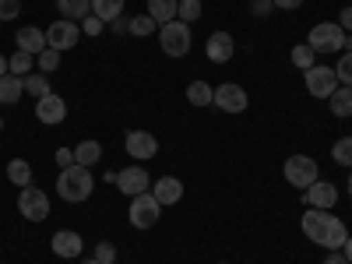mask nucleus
<instances>
[{"label": "nucleus", "instance_id": "48", "mask_svg": "<svg viewBox=\"0 0 352 264\" xmlns=\"http://www.w3.org/2000/svg\"><path fill=\"white\" fill-rule=\"evenodd\" d=\"M81 264H99V261H96V257H92V261H81Z\"/></svg>", "mask_w": 352, "mask_h": 264}, {"label": "nucleus", "instance_id": "12", "mask_svg": "<svg viewBox=\"0 0 352 264\" xmlns=\"http://www.w3.org/2000/svg\"><path fill=\"white\" fill-rule=\"evenodd\" d=\"M212 106H219L222 113H243V109L250 106V99H247V92H243L240 85L226 81V85H219V88H215V99H212Z\"/></svg>", "mask_w": 352, "mask_h": 264}, {"label": "nucleus", "instance_id": "22", "mask_svg": "<svg viewBox=\"0 0 352 264\" xmlns=\"http://www.w3.org/2000/svg\"><path fill=\"white\" fill-rule=\"evenodd\" d=\"M176 8H180V0H148V14L166 25V21H176Z\"/></svg>", "mask_w": 352, "mask_h": 264}, {"label": "nucleus", "instance_id": "43", "mask_svg": "<svg viewBox=\"0 0 352 264\" xmlns=\"http://www.w3.org/2000/svg\"><path fill=\"white\" fill-rule=\"evenodd\" d=\"M250 8H254L257 14H264V11H272L275 4H272V0H254V4H250Z\"/></svg>", "mask_w": 352, "mask_h": 264}, {"label": "nucleus", "instance_id": "47", "mask_svg": "<svg viewBox=\"0 0 352 264\" xmlns=\"http://www.w3.org/2000/svg\"><path fill=\"white\" fill-rule=\"evenodd\" d=\"M349 197H352V169H349Z\"/></svg>", "mask_w": 352, "mask_h": 264}, {"label": "nucleus", "instance_id": "21", "mask_svg": "<svg viewBox=\"0 0 352 264\" xmlns=\"http://www.w3.org/2000/svg\"><path fill=\"white\" fill-rule=\"evenodd\" d=\"M56 8H60V14L67 21H81L92 14V0H56Z\"/></svg>", "mask_w": 352, "mask_h": 264}, {"label": "nucleus", "instance_id": "36", "mask_svg": "<svg viewBox=\"0 0 352 264\" xmlns=\"http://www.w3.org/2000/svg\"><path fill=\"white\" fill-rule=\"evenodd\" d=\"M21 14V0H0V21H14Z\"/></svg>", "mask_w": 352, "mask_h": 264}, {"label": "nucleus", "instance_id": "33", "mask_svg": "<svg viewBox=\"0 0 352 264\" xmlns=\"http://www.w3.org/2000/svg\"><path fill=\"white\" fill-rule=\"evenodd\" d=\"M36 64H39V71H43V74L56 71V64H60V50H50V46H46V50L36 56Z\"/></svg>", "mask_w": 352, "mask_h": 264}, {"label": "nucleus", "instance_id": "38", "mask_svg": "<svg viewBox=\"0 0 352 264\" xmlns=\"http://www.w3.org/2000/svg\"><path fill=\"white\" fill-rule=\"evenodd\" d=\"M56 166H60V169H71V166H78V159H74V148H56Z\"/></svg>", "mask_w": 352, "mask_h": 264}, {"label": "nucleus", "instance_id": "31", "mask_svg": "<svg viewBox=\"0 0 352 264\" xmlns=\"http://www.w3.org/2000/svg\"><path fill=\"white\" fill-rule=\"evenodd\" d=\"M331 159H335L338 166L352 169V138H342V141H335V148H331Z\"/></svg>", "mask_w": 352, "mask_h": 264}, {"label": "nucleus", "instance_id": "30", "mask_svg": "<svg viewBox=\"0 0 352 264\" xmlns=\"http://www.w3.org/2000/svg\"><path fill=\"white\" fill-rule=\"evenodd\" d=\"M314 60H317V53L307 46V43H300V46H292V64H296L300 71H310L314 67Z\"/></svg>", "mask_w": 352, "mask_h": 264}, {"label": "nucleus", "instance_id": "37", "mask_svg": "<svg viewBox=\"0 0 352 264\" xmlns=\"http://www.w3.org/2000/svg\"><path fill=\"white\" fill-rule=\"evenodd\" d=\"M96 261H99V264H116V247L102 240V243L96 247Z\"/></svg>", "mask_w": 352, "mask_h": 264}, {"label": "nucleus", "instance_id": "28", "mask_svg": "<svg viewBox=\"0 0 352 264\" xmlns=\"http://www.w3.org/2000/svg\"><path fill=\"white\" fill-rule=\"evenodd\" d=\"M32 64H36V56H32V53H25V50H18L11 60H8V71L18 74V78H25V74H32Z\"/></svg>", "mask_w": 352, "mask_h": 264}, {"label": "nucleus", "instance_id": "4", "mask_svg": "<svg viewBox=\"0 0 352 264\" xmlns=\"http://www.w3.org/2000/svg\"><path fill=\"white\" fill-rule=\"evenodd\" d=\"M282 173H285V180H289L292 187H300V190H307L310 184L320 180L317 159H310V155H289L285 166H282Z\"/></svg>", "mask_w": 352, "mask_h": 264}, {"label": "nucleus", "instance_id": "14", "mask_svg": "<svg viewBox=\"0 0 352 264\" xmlns=\"http://www.w3.org/2000/svg\"><path fill=\"white\" fill-rule=\"evenodd\" d=\"M204 53H208L212 64H229L232 53H236V39H232V32H212L204 43Z\"/></svg>", "mask_w": 352, "mask_h": 264}, {"label": "nucleus", "instance_id": "32", "mask_svg": "<svg viewBox=\"0 0 352 264\" xmlns=\"http://www.w3.org/2000/svg\"><path fill=\"white\" fill-rule=\"evenodd\" d=\"M176 18L180 21H197L201 18V0H180V8H176Z\"/></svg>", "mask_w": 352, "mask_h": 264}, {"label": "nucleus", "instance_id": "13", "mask_svg": "<svg viewBox=\"0 0 352 264\" xmlns=\"http://www.w3.org/2000/svg\"><path fill=\"white\" fill-rule=\"evenodd\" d=\"M36 116H39V124H46V127L64 124V116H67V102H64L60 96H56V92H50V96L36 99Z\"/></svg>", "mask_w": 352, "mask_h": 264}, {"label": "nucleus", "instance_id": "20", "mask_svg": "<svg viewBox=\"0 0 352 264\" xmlns=\"http://www.w3.org/2000/svg\"><path fill=\"white\" fill-rule=\"evenodd\" d=\"M212 99H215V88L204 81V78L187 85V102H190V106H212Z\"/></svg>", "mask_w": 352, "mask_h": 264}, {"label": "nucleus", "instance_id": "46", "mask_svg": "<svg viewBox=\"0 0 352 264\" xmlns=\"http://www.w3.org/2000/svg\"><path fill=\"white\" fill-rule=\"evenodd\" d=\"M342 50H349V53H352V36H349V39H345V46H342Z\"/></svg>", "mask_w": 352, "mask_h": 264}, {"label": "nucleus", "instance_id": "5", "mask_svg": "<svg viewBox=\"0 0 352 264\" xmlns=\"http://www.w3.org/2000/svg\"><path fill=\"white\" fill-rule=\"evenodd\" d=\"M127 219H131V226H134V229H152V226L162 219V204L155 201V194H152V190H148V194H138V197H131Z\"/></svg>", "mask_w": 352, "mask_h": 264}, {"label": "nucleus", "instance_id": "6", "mask_svg": "<svg viewBox=\"0 0 352 264\" xmlns=\"http://www.w3.org/2000/svg\"><path fill=\"white\" fill-rule=\"evenodd\" d=\"M307 46H310L314 53H338V50L345 46V32H342V25H338V21H320V25H314V28H310Z\"/></svg>", "mask_w": 352, "mask_h": 264}, {"label": "nucleus", "instance_id": "15", "mask_svg": "<svg viewBox=\"0 0 352 264\" xmlns=\"http://www.w3.org/2000/svg\"><path fill=\"white\" fill-rule=\"evenodd\" d=\"M303 197H307V208H324V212H331L335 201H338V187L328 184V180H317V184H310V187L303 190Z\"/></svg>", "mask_w": 352, "mask_h": 264}, {"label": "nucleus", "instance_id": "40", "mask_svg": "<svg viewBox=\"0 0 352 264\" xmlns=\"http://www.w3.org/2000/svg\"><path fill=\"white\" fill-rule=\"evenodd\" d=\"M338 25H342V32H352V8H342V18H338Z\"/></svg>", "mask_w": 352, "mask_h": 264}, {"label": "nucleus", "instance_id": "49", "mask_svg": "<svg viewBox=\"0 0 352 264\" xmlns=\"http://www.w3.org/2000/svg\"><path fill=\"white\" fill-rule=\"evenodd\" d=\"M0 131H4V116H0Z\"/></svg>", "mask_w": 352, "mask_h": 264}, {"label": "nucleus", "instance_id": "45", "mask_svg": "<svg viewBox=\"0 0 352 264\" xmlns=\"http://www.w3.org/2000/svg\"><path fill=\"white\" fill-rule=\"evenodd\" d=\"M4 74H11V71H8V56H0V78Z\"/></svg>", "mask_w": 352, "mask_h": 264}, {"label": "nucleus", "instance_id": "23", "mask_svg": "<svg viewBox=\"0 0 352 264\" xmlns=\"http://www.w3.org/2000/svg\"><path fill=\"white\" fill-rule=\"evenodd\" d=\"M328 102H331V113L345 120V116H352V88L338 85L335 92H331V99H328Z\"/></svg>", "mask_w": 352, "mask_h": 264}, {"label": "nucleus", "instance_id": "17", "mask_svg": "<svg viewBox=\"0 0 352 264\" xmlns=\"http://www.w3.org/2000/svg\"><path fill=\"white\" fill-rule=\"evenodd\" d=\"M14 43H18V50L32 53V56H39V53L50 46V43H46V28H36V25H25V28H18Z\"/></svg>", "mask_w": 352, "mask_h": 264}, {"label": "nucleus", "instance_id": "24", "mask_svg": "<svg viewBox=\"0 0 352 264\" xmlns=\"http://www.w3.org/2000/svg\"><path fill=\"white\" fill-rule=\"evenodd\" d=\"M74 159H78V166L92 169V166L102 159V144H99V141H81L78 148H74Z\"/></svg>", "mask_w": 352, "mask_h": 264}, {"label": "nucleus", "instance_id": "1", "mask_svg": "<svg viewBox=\"0 0 352 264\" xmlns=\"http://www.w3.org/2000/svg\"><path fill=\"white\" fill-rule=\"evenodd\" d=\"M303 236L317 247H328V250H342L349 240V229L338 215L324 212V208H307L303 215Z\"/></svg>", "mask_w": 352, "mask_h": 264}, {"label": "nucleus", "instance_id": "42", "mask_svg": "<svg viewBox=\"0 0 352 264\" xmlns=\"http://www.w3.org/2000/svg\"><path fill=\"white\" fill-rule=\"evenodd\" d=\"M324 264H349V257H345V254H338V250H331V254L324 257Z\"/></svg>", "mask_w": 352, "mask_h": 264}, {"label": "nucleus", "instance_id": "7", "mask_svg": "<svg viewBox=\"0 0 352 264\" xmlns=\"http://www.w3.org/2000/svg\"><path fill=\"white\" fill-rule=\"evenodd\" d=\"M18 212H21V219H28V222H43V219H50V197H46V190H39V187H21V194H18Z\"/></svg>", "mask_w": 352, "mask_h": 264}, {"label": "nucleus", "instance_id": "26", "mask_svg": "<svg viewBox=\"0 0 352 264\" xmlns=\"http://www.w3.org/2000/svg\"><path fill=\"white\" fill-rule=\"evenodd\" d=\"M92 14L102 21H116L124 14V0H92Z\"/></svg>", "mask_w": 352, "mask_h": 264}, {"label": "nucleus", "instance_id": "11", "mask_svg": "<svg viewBox=\"0 0 352 264\" xmlns=\"http://www.w3.org/2000/svg\"><path fill=\"white\" fill-rule=\"evenodd\" d=\"M124 148H127V155H131V159L148 162V159H155V155H159V141H155V134H148V131H127Z\"/></svg>", "mask_w": 352, "mask_h": 264}, {"label": "nucleus", "instance_id": "29", "mask_svg": "<svg viewBox=\"0 0 352 264\" xmlns=\"http://www.w3.org/2000/svg\"><path fill=\"white\" fill-rule=\"evenodd\" d=\"M155 28H159V21H155L152 14H138V18H131V36H138V39L152 36Z\"/></svg>", "mask_w": 352, "mask_h": 264}, {"label": "nucleus", "instance_id": "34", "mask_svg": "<svg viewBox=\"0 0 352 264\" xmlns=\"http://www.w3.org/2000/svg\"><path fill=\"white\" fill-rule=\"evenodd\" d=\"M335 74H338V85H345V88H352V53H345L342 60H338V67H335Z\"/></svg>", "mask_w": 352, "mask_h": 264}, {"label": "nucleus", "instance_id": "39", "mask_svg": "<svg viewBox=\"0 0 352 264\" xmlns=\"http://www.w3.org/2000/svg\"><path fill=\"white\" fill-rule=\"evenodd\" d=\"M109 28H113L116 36H124V32H131V21H124V14H120L116 21H109Z\"/></svg>", "mask_w": 352, "mask_h": 264}, {"label": "nucleus", "instance_id": "44", "mask_svg": "<svg viewBox=\"0 0 352 264\" xmlns=\"http://www.w3.org/2000/svg\"><path fill=\"white\" fill-rule=\"evenodd\" d=\"M342 250H345V257H349V264H352V232H349V240H345V247H342Z\"/></svg>", "mask_w": 352, "mask_h": 264}, {"label": "nucleus", "instance_id": "41", "mask_svg": "<svg viewBox=\"0 0 352 264\" xmlns=\"http://www.w3.org/2000/svg\"><path fill=\"white\" fill-rule=\"evenodd\" d=\"M272 4L282 11H296V8H303V0H272Z\"/></svg>", "mask_w": 352, "mask_h": 264}, {"label": "nucleus", "instance_id": "25", "mask_svg": "<svg viewBox=\"0 0 352 264\" xmlns=\"http://www.w3.org/2000/svg\"><path fill=\"white\" fill-rule=\"evenodd\" d=\"M8 180L14 187H28V184H32V166H28L25 159H11L8 162Z\"/></svg>", "mask_w": 352, "mask_h": 264}, {"label": "nucleus", "instance_id": "9", "mask_svg": "<svg viewBox=\"0 0 352 264\" xmlns=\"http://www.w3.org/2000/svg\"><path fill=\"white\" fill-rule=\"evenodd\" d=\"M78 39H81V25L78 21H53L50 28H46V43H50V50H74L78 46Z\"/></svg>", "mask_w": 352, "mask_h": 264}, {"label": "nucleus", "instance_id": "3", "mask_svg": "<svg viewBox=\"0 0 352 264\" xmlns=\"http://www.w3.org/2000/svg\"><path fill=\"white\" fill-rule=\"evenodd\" d=\"M159 46H162V53L166 56H187L190 53V25L187 21H166V25H159Z\"/></svg>", "mask_w": 352, "mask_h": 264}, {"label": "nucleus", "instance_id": "18", "mask_svg": "<svg viewBox=\"0 0 352 264\" xmlns=\"http://www.w3.org/2000/svg\"><path fill=\"white\" fill-rule=\"evenodd\" d=\"M152 194H155V201L166 208V204H176V201L184 197V184L176 180V176H159V180L152 184Z\"/></svg>", "mask_w": 352, "mask_h": 264}, {"label": "nucleus", "instance_id": "27", "mask_svg": "<svg viewBox=\"0 0 352 264\" xmlns=\"http://www.w3.org/2000/svg\"><path fill=\"white\" fill-rule=\"evenodd\" d=\"M25 92L32 96V99L50 96V92H53V88H50V78H46V74H25Z\"/></svg>", "mask_w": 352, "mask_h": 264}, {"label": "nucleus", "instance_id": "2", "mask_svg": "<svg viewBox=\"0 0 352 264\" xmlns=\"http://www.w3.org/2000/svg\"><path fill=\"white\" fill-rule=\"evenodd\" d=\"M96 190V176L88 166H71V169H60V176H56V194H60L67 204H81L88 201Z\"/></svg>", "mask_w": 352, "mask_h": 264}, {"label": "nucleus", "instance_id": "35", "mask_svg": "<svg viewBox=\"0 0 352 264\" xmlns=\"http://www.w3.org/2000/svg\"><path fill=\"white\" fill-rule=\"evenodd\" d=\"M102 28H106V21H102V18H96V14L81 18V36H99Z\"/></svg>", "mask_w": 352, "mask_h": 264}, {"label": "nucleus", "instance_id": "8", "mask_svg": "<svg viewBox=\"0 0 352 264\" xmlns=\"http://www.w3.org/2000/svg\"><path fill=\"white\" fill-rule=\"evenodd\" d=\"M303 81H307V92L314 96V99H331V92L338 88V74H335V67H310V71H303Z\"/></svg>", "mask_w": 352, "mask_h": 264}, {"label": "nucleus", "instance_id": "19", "mask_svg": "<svg viewBox=\"0 0 352 264\" xmlns=\"http://www.w3.org/2000/svg\"><path fill=\"white\" fill-rule=\"evenodd\" d=\"M21 96H25V78H18V74H4V78H0V102L14 106Z\"/></svg>", "mask_w": 352, "mask_h": 264}, {"label": "nucleus", "instance_id": "10", "mask_svg": "<svg viewBox=\"0 0 352 264\" xmlns=\"http://www.w3.org/2000/svg\"><path fill=\"white\" fill-rule=\"evenodd\" d=\"M113 184L120 187V194H127V197H138V194H148V190H152L148 173H144L141 166H127V169H120V173L113 176Z\"/></svg>", "mask_w": 352, "mask_h": 264}, {"label": "nucleus", "instance_id": "16", "mask_svg": "<svg viewBox=\"0 0 352 264\" xmlns=\"http://www.w3.org/2000/svg\"><path fill=\"white\" fill-rule=\"evenodd\" d=\"M53 254L56 257H81V250H85V240H81V232H74V229H60V232H53Z\"/></svg>", "mask_w": 352, "mask_h": 264}]
</instances>
